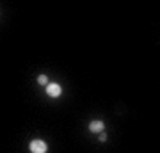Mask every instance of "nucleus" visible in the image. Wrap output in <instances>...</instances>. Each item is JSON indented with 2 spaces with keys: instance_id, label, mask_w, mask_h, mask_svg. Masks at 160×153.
<instances>
[{
  "instance_id": "1",
  "label": "nucleus",
  "mask_w": 160,
  "mask_h": 153,
  "mask_svg": "<svg viewBox=\"0 0 160 153\" xmlns=\"http://www.w3.org/2000/svg\"><path fill=\"white\" fill-rule=\"evenodd\" d=\"M29 150L30 153H46L48 151V144L43 139H32L29 144Z\"/></svg>"
},
{
  "instance_id": "2",
  "label": "nucleus",
  "mask_w": 160,
  "mask_h": 153,
  "mask_svg": "<svg viewBox=\"0 0 160 153\" xmlns=\"http://www.w3.org/2000/svg\"><path fill=\"white\" fill-rule=\"evenodd\" d=\"M46 94H48L50 98H59L61 94H62V87H61V84H57V82L46 84Z\"/></svg>"
},
{
  "instance_id": "3",
  "label": "nucleus",
  "mask_w": 160,
  "mask_h": 153,
  "mask_svg": "<svg viewBox=\"0 0 160 153\" xmlns=\"http://www.w3.org/2000/svg\"><path fill=\"white\" fill-rule=\"evenodd\" d=\"M89 130H91L92 134H102V132L105 130V123H103L102 119H94V121L89 123Z\"/></svg>"
},
{
  "instance_id": "4",
  "label": "nucleus",
  "mask_w": 160,
  "mask_h": 153,
  "mask_svg": "<svg viewBox=\"0 0 160 153\" xmlns=\"http://www.w3.org/2000/svg\"><path fill=\"white\" fill-rule=\"evenodd\" d=\"M38 82H39L41 85H46L48 84V77H46V75H39V77H38Z\"/></svg>"
},
{
  "instance_id": "5",
  "label": "nucleus",
  "mask_w": 160,
  "mask_h": 153,
  "mask_svg": "<svg viewBox=\"0 0 160 153\" xmlns=\"http://www.w3.org/2000/svg\"><path fill=\"white\" fill-rule=\"evenodd\" d=\"M100 141H102V142L107 141V134H105V132H102V134H100Z\"/></svg>"
}]
</instances>
